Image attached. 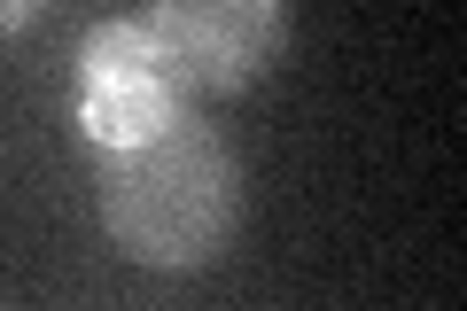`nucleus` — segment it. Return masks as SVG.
<instances>
[{"mask_svg":"<svg viewBox=\"0 0 467 311\" xmlns=\"http://www.w3.org/2000/svg\"><path fill=\"white\" fill-rule=\"evenodd\" d=\"M101 226L149 273H202L242 218V156L211 117L180 109L149 140L101 148Z\"/></svg>","mask_w":467,"mask_h":311,"instance_id":"obj_1","label":"nucleus"},{"mask_svg":"<svg viewBox=\"0 0 467 311\" xmlns=\"http://www.w3.org/2000/svg\"><path fill=\"white\" fill-rule=\"evenodd\" d=\"M140 24L180 94H250L288 55V0H149Z\"/></svg>","mask_w":467,"mask_h":311,"instance_id":"obj_2","label":"nucleus"},{"mask_svg":"<svg viewBox=\"0 0 467 311\" xmlns=\"http://www.w3.org/2000/svg\"><path fill=\"white\" fill-rule=\"evenodd\" d=\"M187 94L180 78L164 70L149 24L140 16H109L78 39V70H70V125L86 132V148H125V140H149L164 117H180Z\"/></svg>","mask_w":467,"mask_h":311,"instance_id":"obj_3","label":"nucleus"},{"mask_svg":"<svg viewBox=\"0 0 467 311\" xmlns=\"http://www.w3.org/2000/svg\"><path fill=\"white\" fill-rule=\"evenodd\" d=\"M39 8H47V0H0V39H8V32H24V24H32Z\"/></svg>","mask_w":467,"mask_h":311,"instance_id":"obj_4","label":"nucleus"}]
</instances>
